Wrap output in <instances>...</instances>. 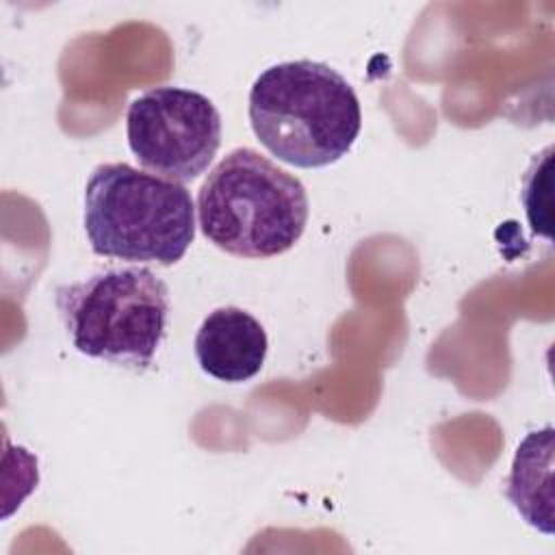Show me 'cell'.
Listing matches in <instances>:
<instances>
[{
  "label": "cell",
  "instance_id": "1",
  "mask_svg": "<svg viewBox=\"0 0 555 555\" xmlns=\"http://www.w3.org/2000/svg\"><path fill=\"white\" fill-rule=\"evenodd\" d=\"M249 124L278 160L319 169L338 163L362 128L360 100L334 67L286 61L267 67L249 89Z\"/></svg>",
  "mask_w": 555,
  "mask_h": 555
},
{
  "label": "cell",
  "instance_id": "2",
  "mask_svg": "<svg viewBox=\"0 0 555 555\" xmlns=\"http://www.w3.org/2000/svg\"><path fill=\"white\" fill-rule=\"evenodd\" d=\"M195 210L202 234L241 258L288 251L310 212L301 180L251 147L232 150L208 171Z\"/></svg>",
  "mask_w": 555,
  "mask_h": 555
},
{
  "label": "cell",
  "instance_id": "3",
  "mask_svg": "<svg viewBox=\"0 0 555 555\" xmlns=\"http://www.w3.org/2000/svg\"><path fill=\"white\" fill-rule=\"evenodd\" d=\"M82 223L95 256L171 267L195 238V206L180 182L102 163L85 186Z\"/></svg>",
  "mask_w": 555,
  "mask_h": 555
},
{
  "label": "cell",
  "instance_id": "4",
  "mask_svg": "<svg viewBox=\"0 0 555 555\" xmlns=\"http://www.w3.org/2000/svg\"><path fill=\"white\" fill-rule=\"evenodd\" d=\"M54 301L80 353L132 371L152 364L171 310L167 284L147 267H113L61 284Z\"/></svg>",
  "mask_w": 555,
  "mask_h": 555
},
{
  "label": "cell",
  "instance_id": "5",
  "mask_svg": "<svg viewBox=\"0 0 555 555\" xmlns=\"http://www.w3.org/2000/svg\"><path fill=\"white\" fill-rule=\"evenodd\" d=\"M126 137L147 171L184 184L212 163L221 145V115L204 93L163 85L130 102Z\"/></svg>",
  "mask_w": 555,
  "mask_h": 555
},
{
  "label": "cell",
  "instance_id": "6",
  "mask_svg": "<svg viewBox=\"0 0 555 555\" xmlns=\"http://www.w3.org/2000/svg\"><path fill=\"white\" fill-rule=\"evenodd\" d=\"M195 358L219 382L241 384L260 373L269 338L256 317L236 306L212 310L195 334Z\"/></svg>",
  "mask_w": 555,
  "mask_h": 555
},
{
  "label": "cell",
  "instance_id": "7",
  "mask_svg": "<svg viewBox=\"0 0 555 555\" xmlns=\"http://www.w3.org/2000/svg\"><path fill=\"white\" fill-rule=\"evenodd\" d=\"M505 496L538 531L553 535V427L529 431L516 449Z\"/></svg>",
  "mask_w": 555,
  "mask_h": 555
}]
</instances>
